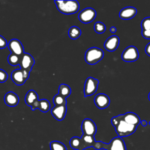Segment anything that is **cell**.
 Segmentation results:
<instances>
[{
	"label": "cell",
	"instance_id": "cell-25",
	"mask_svg": "<svg viewBox=\"0 0 150 150\" xmlns=\"http://www.w3.org/2000/svg\"><path fill=\"white\" fill-rule=\"evenodd\" d=\"M94 30L96 33H99V34H101V33H103L105 31L106 26L103 22H97L94 24Z\"/></svg>",
	"mask_w": 150,
	"mask_h": 150
},
{
	"label": "cell",
	"instance_id": "cell-20",
	"mask_svg": "<svg viewBox=\"0 0 150 150\" xmlns=\"http://www.w3.org/2000/svg\"><path fill=\"white\" fill-rule=\"evenodd\" d=\"M58 92H59V94L60 96L66 98L71 94V88L67 84H61L59 87Z\"/></svg>",
	"mask_w": 150,
	"mask_h": 150
},
{
	"label": "cell",
	"instance_id": "cell-4",
	"mask_svg": "<svg viewBox=\"0 0 150 150\" xmlns=\"http://www.w3.org/2000/svg\"><path fill=\"white\" fill-rule=\"evenodd\" d=\"M104 56L103 50L96 47H93L86 52L85 61L89 64H95L99 62Z\"/></svg>",
	"mask_w": 150,
	"mask_h": 150
},
{
	"label": "cell",
	"instance_id": "cell-7",
	"mask_svg": "<svg viewBox=\"0 0 150 150\" xmlns=\"http://www.w3.org/2000/svg\"><path fill=\"white\" fill-rule=\"evenodd\" d=\"M99 81L92 77H88L84 83V94L85 97L93 95L97 90Z\"/></svg>",
	"mask_w": 150,
	"mask_h": 150
},
{
	"label": "cell",
	"instance_id": "cell-31",
	"mask_svg": "<svg viewBox=\"0 0 150 150\" xmlns=\"http://www.w3.org/2000/svg\"><path fill=\"white\" fill-rule=\"evenodd\" d=\"M145 51L146 54L149 56H150V42L146 45L145 49Z\"/></svg>",
	"mask_w": 150,
	"mask_h": 150
},
{
	"label": "cell",
	"instance_id": "cell-36",
	"mask_svg": "<svg viewBox=\"0 0 150 150\" xmlns=\"http://www.w3.org/2000/svg\"><path fill=\"white\" fill-rule=\"evenodd\" d=\"M149 18H150V16H149Z\"/></svg>",
	"mask_w": 150,
	"mask_h": 150
},
{
	"label": "cell",
	"instance_id": "cell-22",
	"mask_svg": "<svg viewBox=\"0 0 150 150\" xmlns=\"http://www.w3.org/2000/svg\"><path fill=\"white\" fill-rule=\"evenodd\" d=\"M50 150H67V148L64 144L60 141H53L50 142Z\"/></svg>",
	"mask_w": 150,
	"mask_h": 150
},
{
	"label": "cell",
	"instance_id": "cell-14",
	"mask_svg": "<svg viewBox=\"0 0 150 150\" xmlns=\"http://www.w3.org/2000/svg\"><path fill=\"white\" fill-rule=\"evenodd\" d=\"M121 118L127 123L137 127L141 122V120L138 115L134 112H128L124 114H121Z\"/></svg>",
	"mask_w": 150,
	"mask_h": 150
},
{
	"label": "cell",
	"instance_id": "cell-21",
	"mask_svg": "<svg viewBox=\"0 0 150 150\" xmlns=\"http://www.w3.org/2000/svg\"><path fill=\"white\" fill-rule=\"evenodd\" d=\"M81 31L79 27L76 26H71L69 29L68 32L69 37L70 38V39L73 40L77 39V38H79L81 35Z\"/></svg>",
	"mask_w": 150,
	"mask_h": 150
},
{
	"label": "cell",
	"instance_id": "cell-16",
	"mask_svg": "<svg viewBox=\"0 0 150 150\" xmlns=\"http://www.w3.org/2000/svg\"><path fill=\"white\" fill-rule=\"evenodd\" d=\"M50 108V104L47 100L42 99L41 100H36L31 106L32 110L39 109L43 112H47Z\"/></svg>",
	"mask_w": 150,
	"mask_h": 150
},
{
	"label": "cell",
	"instance_id": "cell-10",
	"mask_svg": "<svg viewBox=\"0 0 150 150\" xmlns=\"http://www.w3.org/2000/svg\"><path fill=\"white\" fill-rule=\"evenodd\" d=\"M8 47L11 52V53L22 56L24 52L23 46L20 40L16 39H11L8 43Z\"/></svg>",
	"mask_w": 150,
	"mask_h": 150
},
{
	"label": "cell",
	"instance_id": "cell-11",
	"mask_svg": "<svg viewBox=\"0 0 150 150\" xmlns=\"http://www.w3.org/2000/svg\"><path fill=\"white\" fill-rule=\"evenodd\" d=\"M34 64L35 60L33 57L30 54L24 53L21 57V60L19 64L21 69L30 73Z\"/></svg>",
	"mask_w": 150,
	"mask_h": 150
},
{
	"label": "cell",
	"instance_id": "cell-12",
	"mask_svg": "<svg viewBox=\"0 0 150 150\" xmlns=\"http://www.w3.org/2000/svg\"><path fill=\"white\" fill-rule=\"evenodd\" d=\"M94 104L99 109H105L110 103L109 97L104 93H99L94 98Z\"/></svg>",
	"mask_w": 150,
	"mask_h": 150
},
{
	"label": "cell",
	"instance_id": "cell-5",
	"mask_svg": "<svg viewBox=\"0 0 150 150\" xmlns=\"http://www.w3.org/2000/svg\"><path fill=\"white\" fill-rule=\"evenodd\" d=\"M29 72L26 70H23L21 69H16L13 70L11 73L12 80L17 85L21 86L23 85L26 80L29 78Z\"/></svg>",
	"mask_w": 150,
	"mask_h": 150
},
{
	"label": "cell",
	"instance_id": "cell-8",
	"mask_svg": "<svg viewBox=\"0 0 150 150\" xmlns=\"http://www.w3.org/2000/svg\"><path fill=\"white\" fill-rule=\"evenodd\" d=\"M83 135L94 136L97 132V127L94 122L89 118L84 119L81 125Z\"/></svg>",
	"mask_w": 150,
	"mask_h": 150
},
{
	"label": "cell",
	"instance_id": "cell-29",
	"mask_svg": "<svg viewBox=\"0 0 150 150\" xmlns=\"http://www.w3.org/2000/svg\"><path fill=\"white\" fill-rule=\"evenodd\" d=\"M8 45L6 40L2 36L0 35V49L5 48Z\"/></svg>",
	"mask_w": 150,
	"mask_h": 150
},
{
	"label": "cell",
	"instance_id": "cell-30",
	"mask_svg": "<svg viewBox=\"0 0 150 150\" xmlns=\"http://www.w3.org/2000/svg\"><path fill=\"white\" fill-rule=\"evenodd\" d=\"M141 34L144 38L150 39V29L146 30H142Z\"/></svg>",
	"mask_w": 150,
	"mask_h": 150
},
{
	"label": "cell",
	"instance_id": "cell-33",
	"mask_svg": "<svg viewBox=\"0 0 150 150\" xmlns=\"http://www.w3.org/2000/svg\"><path fill=\"white\" fill-rule=\"evenodd\" d=\"M140 124H141L142 126L145 127V126L147 125V122H146L145 120H142V121H141Z\"/></svg>",
	"mask_w": 150,
	"mask_h": 150
},
{
	"label": "cell",
	"instance_id": "cell-1",
	"mask_svg": "<svg viewBox=\"0 0 150 150\" xmlns=\"http://www.w3.org/2000/svg\"><path fill=\"white\" fill-rule=\"evenodd\" d=\"M111 124L114 127L115 131L119 137H127L132 134L137 127L130 125L125 122L121 117V115L114 117L111 118Z\"/></svg>",
	"mask_w": 150,
	"mask_h": 150
},
{
	"label": "cell",
	"instance_id": "cell-13",
	"mask_svg": "<svg viewBox=\"0 0 150 150\" xmlns=\"http://www.w3.org/2000/svg\"><path fill=\"white\" fill-rule=\"evenodd\" d=\"M120 43L119 38L116 35L110 36L104 44V48L108 52H114L118 47Z\"/></svg>",
	"mask_w": 150,
	"mask_h": 150
},
{
	"label": "cell",
	"instance_id": "cell-26",
	"mask_svg": "<svg viewBox=\"0 0 150 150\" xmlns=\"http://www.w3.org/2000/svg\"><path fill=\"white\" fill-rule=\"evenodd\" d=\"M80 144V138L77 137H74L70 140V145L71 148L79 150Z\"/></svg>",
	"mask_w": 150,
	"mask_h": 150
},
{
	"label": "cell",
	"instance_id": "cell-2",
	"mask_svg": "<svg viewBox=\"0 0 150 150\" xmlns=\"http://www.w3.org/2000/svg\"><path fill=\"white\" fill-rule=\"evenodd\" d=\"M93 147L97 150L104 149L105 150H127L125 144L122 138L117 137L111 139L109 144L101 141L95 142Z\"/></svg>",
	"mask_w": 150,
	"mask_h": 150
},
{
	"label": "cell",
	"instance_id": "cell-27",
	"mask_svg": "<svg viewBox=\"0 0 150 150\" xmlns=\"http://www.w3.org/2000/svg\"><path fill=\"white\" fill-rule=\"evenodd\" d=\"M142 30H146L150 29V18H145L141 22Z\"/></svg>",
	"mask_w": 150,
	"mask_h": 150
},
{
	"label": "cell",
	"instance_id": "cell-19",
	"mask_svg": "<svg viewBox=\"0 0 150 150\" xmlns=\"http://www.w3.org/2000/svg\"><path fill=\"white\" fill-rule=\"evenodd\" d=\"M37 100H38V95L35 91L30 90L27 92L25 96V101L28 105L31 107L33 103Z\"/></svg>",
	"mask_w": 150,
	"mask_h": 150
},
{
	"label": "cell",
	"instance_id": "cell-23",
	"mask_svg": "<svg viewBox=\"0 0 150 150\" xmlns=\"http://www.w3.org/2000/svg\"><path fill=\"white\" fill-rule=\"evenodd\" d=\"M21 57L14 54L11 53L8 57V63L12 66H16L20 64L21 60Z\"/></svg>",
	"mask_w": 150,
	"mask_h": 150
},
{
	"label": "cell",
	"instance_id": "cell-9",
	"mask_svg": "<svg viewBox=\"0 0 150 150\" xmlns=\"http://www.w3.org/2000/svg\"><path fill=\"white\" fill-rule=\"evenodd\" d=\"M96 14V11L93 8H87L79 13V19L84 23H88L94 20Z\"/></svg>",
	"mask_w": 150,
	"mask_h": 150
},
{
	"label": "cell",
	"instance_id": "cell-28",
	"mask_svg": "<svg viewBox=\"0 0 150 150\" xmlns=\"http://www.w3.org/2000/svg\"><path fill=\"white\" fill-rule=\"evenodd\" d=\"M8 74L4 70L0 69V83L5 82L8 79Z\"/></svg>",
	"mask_w": 150,
	"mask_h": 150
},
{
	"label": "cell",
	"instance_id": "cell-6",
	"mask_svg": "<svg viewBox=\"0 0 150 150\" xmlns=\"http://www.w3.org/2000/svg\"><path fill=\"white\" fill-rule=\"evenodd\" d=\"M139 57V52L136 47L129 46L127 47L121 54L122 59L126 62L136 61Z\"/></svg>",
	"mask_w": 150,
	"mask_h": 150
},
{
	"label": "cell",
	"instance_id": "cell-17",
	"mask_svg": "<svg viewBox=\"0 0 150 150\" xmlns=\"http://www.w3.org/2000/svg\"><path fill=\"white\" fill-rule=\"evenodd\" d=\"M137 13V9L132 6H127L122 9L120 13L119 16L123 20H129L134 18Z\"/></svg>",
	"mask_w": 150,
	"mask_h": 150
},
{
	"label": "cell",
	"instance_id": "cell-34",
	"mask_svg": "<svg viewBox=\"0 0 150 150\" xmlns=\"http://www.w3.org/2000/svg\"><path fill=\"white\" fill-rule=\"evenodd\" d=\"M148 98H149V100L150 101V92H149V93L148 94Z\"/></svg>",
	"mask_w": 150,
	"mask_h": 150
},
{
	"label": "cell",
	"instance_id": "cell-18",
	"mask_svg": "<svg viewBox=\"0 0 150 150\" xmlns=\"http://www.w3.org/2000/svg\"><path fill=\"white\" fill-rule=\"evenodd\" d=\"M4 101L8 106L15 107L18 104L19 98L16 94L12 91H9L4 96Z\"/></svg>",
	"mask_w": 150,
	"mask_h": 150
},
{
	"label": "cell",
	"instance_id": "cell-24",
	"mask_svg": "<svg viewBox=\"0 0 150 150\" xmlns=\"http://www.w3.org/2000/svg\"><path fill=\"white\" fill-rule=\"evenodd\" d=\"M53 102L55 106H60V105H64L67 104L66 98L62 97L59 94L54 96L53 98Z\"/></svg>",
	"mask_w": 150,
	"mask_h": 150
},
{
	"label": "cell",
	"instance_id": "cell-3",
	"mask_svg": "<svg viewBox=\"0 0 150 150\" xmlns=\"http://www.w3.org/2000/svg\"><path fill=\"white\" fill-rule=\"evenodd\" d=\"M59 11L65 15H71L77 12L80 5L77 1H54Z\"/></svg>",
	"mask_w": 150,
	"mask_h": 150
},
{
	"label": "cell",
	"instance_id": "cell-35",
	"mask_svg": "<svg viewBox=\"0 0 150 150\" xmlns=\"http://www.w3.org/2000/svg\"><path fill=\"white\" fill-rule=\"evenodd\" d=\"M149 125H150V121H149Z\"/></svg>",
	"mask_w": 150,
	"mask_h": 150
},
{
	"label": "cell",
	"instance_id": "cell-32",
	"mask_svg": "<svg viewBox=\"0 0 150 150\" xmlns=\"http://www.w3.org/2000/svg\"><path fill=\"white\" fill-rule=\"evenodd\" d=\"M110 32L111 33H115L116 31H117V29H116V28L115 26H112V27L110 28Z\"/></svg>",
	"mask_w": 150,
	"mask_h": 150
},
{
	"label": "cell",
	"instance_id": "cell-15",
	"mask_svg": "<svg viewBox=\"0 0 150 150\" xmlns=\"http://www.w3.org/2000/svg\"><path fill=\"white\" fill-rule=\"evenodd\" d=\"M67 107L66 105L54 106L51 110V114L53 117L58 121L63 120L66 114Z\"/></svg>",
	"mask_w": 150,
	"mask_h": 150
}]
</instances>
